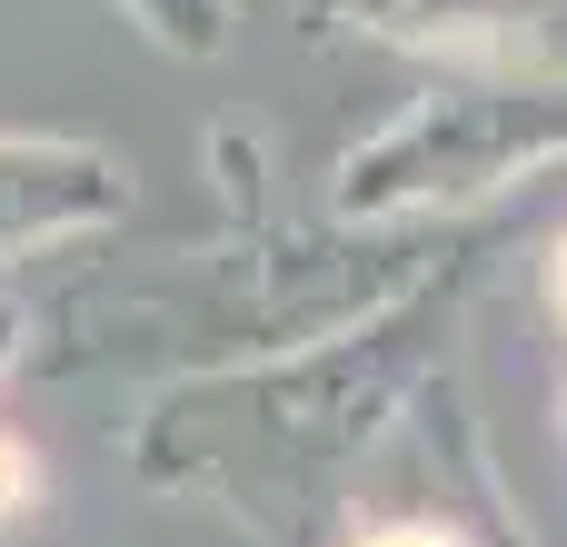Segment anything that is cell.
<instances>
[{"label": "cell", "instance_id": "cell-5", "mask_svg": "<svg viewBox=\"0 0 567 547\" xmlns=\"http://www.w3.org/2000/svg\"><path fill=\"white\" fill-rule=\"evenodd\" d=\"M150 10H189V0H150Z\"/></svg>", "mask_w": 567, "mask_h": 547}, {"label": "cell", "instance_id": "cell-2", "mask_svg": "<svg viewBox=\"0 0 567 547\" xmlns=\"http://www.w3.org/2000/svg\"><path fill=\"white\" fill-rule=\"evenodd\" d=\"M20 498H30V458H20V448H10V438H0V518H10V508H20Z\"/></svg>", "mask_w": 567, "mask_h": 547}, {"label": "cell", "instance_id": "cell-3", "mask_svg": "<svg viewBox=\"0 0 567 547\" xmlns=\"http://www.w3.org/2000/svg\"><path fill=\"white\" fill-rule=\"evenodd\" d=\"M369 547H458V538H439V528H379Z\"/></svg>", "mask_w": 567, "mask_h": 547}, {"label": "cell", "instance_id": "cell-1", "mask_svg": "<svg viewBox=\"0 0 567 547\" xmlns=\"http://www.w3.org/2000/svg\"><path fill=\"white\" fill-rule=\"evenodd\" d=\"M419 20H518V10H548V0H409Z\"/></svg>", "mask_w": 567, "mask_h": 547}, {"label": "cell", "instance_id": "cell-4", "mask_svg": "<svg viewBox=\"0 0 567 547\" xmlns=\"http://www.w3.org/2000/svg\"><path fill=\"white\" fill-rule=\"evenodd\" d=\"M558 299H567V249H558Z\"/></svg>", "mask_w": 567, "mask_h": 547}]
</instances>
